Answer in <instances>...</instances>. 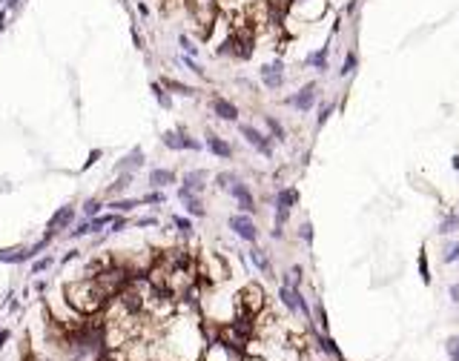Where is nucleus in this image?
Returning a JSON list of instances; mask_svg holds the SVG:
<instances>
[{
	"instance_id": "20",
	"label": "nucleus",
	"mask_w": 459,
	"mask_h": 361,
	"mask_svg": "<svg viewBox=\"0 0 459 361\" xmlns=\"http://www.w3.org/2000/svg\"><path fill=\"white\" fill-rule=\"evenodd\" d=\"M178 181V175L172 172V169H150V186L152 189H164V186H169V184H175Z\"/></svg>"
},
{
	"instance_id": "9",
	"label": "nucleus",
	"mask_w": 459,
	"mask_h": 361,
	"mask_svg": "<svg viewBox=\"0 0 459 361\" xmlns=\"http://www.w3.org/2000/svg\"><path fill=\"white\" fill-rule=\"evenodd\" d=\"M233 198H236V203H239V212H247V215H256V198H253V189H250L244 181H236V184H230V189H227Z\"/></svg>"
},
{
	"instance_id": "19",
	"label": "nucleus",
	"mask_w": 459,
	"mask_h": 361,
	"mask_svg": "<svg viewBox=\"0 0 459 361\" xmlns=\"http://www.w3.org/2000/svg\"><path fill=\"white\" fill-rule=\"evenodd\" d=\"M250 255V261H253V267H256L261 275H267V278H276V273H273V264H270V258L264 255V249H258V247H253L247 252Z\"/></svg>"
},
{
	"instance_id": "8",
	"label": "nucleus",
	"mask_w": 459,
	"mask_h": 361,
	"mask_svg": "<svg viewBox=\"0 0 459 361\" xmlns=\"http://www.w3.org/2000/svg\"><path fill=\"white\" fill-rule=\"evenodd\" d=\"M316 100H318V83L316 80H310V83H304L299 92H293L284 104L293 106V109H299V112H310V109L316 106Z\"/></svg>"
},
{
	"instance_id": "15",
	"label": "nucleus",
	"mask_w": 459,
	"mask_h": 361,
	"mask_svg": "<svg viewBox=\"0 0 459 361\" xmlns=\"http://www.w3.org/2000/svg\"><path fill=\"white\" fill-rule=\"evenodd\" d=\"M304 66H310V69H316V72H327V66H330V43H325V46H318V49H313V52H307Z\"/></svg>"
},
{
	"instance_id": "35",
	"label": "nucleus",
	"mask_w": 459,
	"mask_h": 361,
	"mask_svg": "<svg viewBox=\"0 0 459 361\" xmlns=\"http://www.w3.org/2000/svg\"><path fill=\"white\" fill-rule=\"evenodd\" d=\"M442 261H445V264H456V261H459V241H450L448 247H445Z\"/></svg>"
},
{
	"instance_id": "22",
	"label": "nucleus",
	"mask_w": 459,
	"mask_h": 361,
	"mask_svg": "<svg viewBox=\"0 0 459 361\" xmlns=\"http://www.w3.org/2000/svg\"><path fill=\"white\" fill-rule=\"evenodd\" d=\"M106 207H109L115 215H126V212H132L135 207H141V198H112Z\"/></svg>"
},
{
	"instance_id": "18",
	"label": "nucleus",
	"mask_w": 459,
	"mask_h": 361,
	"mask_svg": "<svg viewBox=\"0 0 459 361\" xmlns=\"http://www.w3.org/2000/svg\"><path fill=\"white\" fill-rule=\"evenodd\" d=\"M178 198H181V203H184L187 215H193V218H204V215H207V207H204L201 195H193V192H178Z\"/></svg>"
},
{
	"instance_id": "39",
	"label": "nucleus",
	"mask_w": 459,
	"mask_h": 361,
	"mask_svg": "<svg viewBox=\"0 0 459 361\" xmlns=\"http://www.w3.org/2000/svg\"><path fill=\"white\" fill-rule=\"evenodd\" d=\"M313 235H316V232H313V224H310V221H304V224L299 227V238L304 241V244H313Z\"/></svg>"
},
{
	"instance_id": "53",
	"label": "nucleus",
	"mask_w": 459,
	"mask_h": 361,
	"mask_svg": "<svg viewBox=\"0 0 459 361\" xmlns=\"http://www.w3.org/2000/svg\"><path fill=\"white\" fill-rule=\"evenodd\" d=\"M9 338H12V333H9V330H0V347H3V344L9 341Z\"/></svg>"
},
{
	"instance_id": "51",
	"label": "nucleus",
	"mask_w": 459,
	"mask_h": 361,
	"mask_svg": "<svg viewBox=\"0 0 459 361\" xmlns=\"http://www.w3.org/2000/svg\"><path fill=\"white\" fill-rule=\"evenodd\" d=\"M138 12H141V18H150V6L144 0H138Z\"/></svg>"
},
{
	"instance_id": "56",
	"label": "nucleus",
	"mask_w": 459,
	"mask_h": 361,
	"mask_svg": "<svg viewBox=\"0 0 459 361\" xmlns=\"http://www.w3.org/2000/svg\"><path fill=\"white\" fill-rule=\"evenodd\" d=\"M0 6H6V0H0Z\"/></svg>"
},
{
	"instance_id": "54",
	"label": "nucleus",
	"mask_w": 459,
	"mask_h": 361,
	"mask_svg": "<svg viewBox=\"0 0 459 361\" xmlns=\"http://www.w3.org/2000/svg\"><path fill=\"white\" fill-rule=\"evenodd\" d=\"M35 292H46V281H37L35 284Z\"/></svg>"
},
{
	"instance_id": "30",
	"label": "nucleus",
	"mask_w": 459,
	"mask_h": 361,
	"mask_svg": "<svg viewBox=\"0 0 459 361\" xmlns=\"http://www.w3.org/2000/svg\"><path fill=\"white\" fill-rule=\"evenodd\" d=\"M316 341H318V347H322V350L327 352V355H333V358H339V361H344V355H342V350H339V347H336V341L333 338H330V335H316Z\"/></svg>"
},
{
	"instance_id": "49",
	"label": "nucleus",
	"mask_w": 459,
	"mask_h": 361,
	"mask_svg": "<svg viewBox=\"0 0 459 361\" xmlns=\"http://www.w3.org/2000/svg\"><path fill=\"white\" fill-rule=\"evenodd\" d=\"M6 18H9V9H6V6H0V35L6 32Z\"/></svg>"
},
{
	"instance_id": "11",
	"label": "nucleus",
	"mask_w": 459,
	"mask_h": 361,
	"mask_svg": "<svg viewBox=\"0 0 459 361\" xmlns=\"http://www.w3.org/2000/svg\"><path fill=\"white\" fill-rule=\"evenodd\" d=\"M241 352L233 350L227 341H221V338H215L212 344H207V350H204V361H239Z\"/></svg>"
},
{
	"instance_id": "45",
	"label": "nucleus",
	"mask_w": 459,
	"mask_h": 361,
	"mask_svg": "<svg viewBox=\"0 0 459 361\" xmlns=\"http://www.w3.org/2000/svg\"><path fill=\"white\" fill-rule=\"evenodd\" d=\"M52 264H55V261L49 255H46V258H37L35 264H32V273H43V270H49Z\"/></svg>"
},
{
	"instance_id": "36",
	"label": "nucleus",
	"mask_w": 459,
	"mask_h": 361,
	"mask_svg": "<svg viewBox=\"0 0 459 361\" xmlns=\"http://www.w3.org/2000/svg\"><path fill=\"white\" fill-rule=\"evenodd\" d=\"M236 181H239L236 172H218V175H215V186H218V189H230V184H236Z\"/></svg>"
},
{
	"instance_id": "24",
	"label": "nucleus",
	"mask_w": 459,
	"mask_h": 361,
	"mask_svg": "<svg viewBox=\"0 0 459 361\" xmlns=\"http://www.w3.org/2000/svg\"><path fill=\"white\" fill-rule=\"evenodd\" d=\"M356 69H359V55H356V49H347L342 66H339V78H350Z\"/></svg>"
},
{
	"instance_id": "52",
	"label": "nucleus",
	"mask_w": 459,
	"mask_h": 361,
	"mask_svg": "<svg viewBox=\"0 0 459 361\" xmlns=\"http://www.w3.org/2000/svg\"><path fill=\"white\" fill-rule=\"evenodd\" d=\"M75 258H78V249H69V252L63 255V264H69V261H75Z\"/></svg>"
},
{
	"instance_id": "12",
	"label": "nucleus",
	"mask_w": 459,
	"mask_h": 361,
	"mask_svg": "<svg viewBox=\"0 0 459 361\" xmlns=\"http://www.w3.org/2000/svg\"><path fill=\"white\" fill-rule=\"evenodd\" d=\"M75 221V210H72L69 203L66 207H61L58 212H52V218L46 221V235H58V232H63V229H69V224Z\"/></svg>"
},
{
	"instance_id": "55",
	"label": "nucleus",
	"mask_w": 459,
	"mask_h": 361,
	"mask_svg": "<svg viewBox=\"0 0 459 361\" xmlns=\"http://www.w3.org/2000/svg\"><path fill=\"white\" fill-rule=\"evenodd\" d=\"M450 167H453V169L459 172V155H453V158H450Z\"/></svg>"
},
{
	"instance_id": "29",
	"label": "nucleus",
	"mask_w": 459,
	"mask_h": 361,
	"mask_svg": "<svg viewBox=\"0 0 459 361\" xmlns=\"http://www.w3.org/2000/svg\"><path fill=\"white\" fill-rule=\"evenodd\" d=\"M416 267H419V278H422L425 287H431L433 275H431V264H428V249H419V261H416Z\"/></svg>"
},
{
	"instance_id": "37",
	"label": "nucleus",
	"mask_w": 459,
	"mask_h": 361,
	"mask_svg": "<svg viewBox=\"0 0 459 361\" xmlns=\"http://www.w3.org/2000/svg\"><path fill=\"white\" fill-rule=\"evenodd\" d=\"M101 210H104V203L98 201V198H89V201L83 203V215H86V218H95V215H101Z\"/></svg>"
},
{
	"instance_id": "2",
	"label": "nucleus",
	"mask_w": 459,
	"mask_h": 361,
	"mask_svg": "<svg viewBox=\"0 0 459 361\" xmlns=\"http://www.w3.org/2000/svg\"><path fill=\"white\" fill-rule=\"evenodd\" d=\"M330 12V0H287V6L282 12V29L284 26H310L318 23Z\"/></svg>"
},
{
	"instance_id": "33",
	"label": "nucleus",
	"mask_w": 459,
	"mask_h": 361,
	"mask_svg": "<svg viewBox=\"0 0 459 361\" xmlns=\"http://www.w3.org/2000/svg\"><path fill=\"white\" fill-rule=\"evenodd\" d=\"M333 109H336V104H333V100H325V104L318 106V115H316V126H318V129H322V126H325L327 121H330Z\"/></svg>"
},
{
	"instance_id": "4",
	"label": "nucleus",
	"mask_w": 459,
	"mask_h": 361,
	"mask_svg": "<svg viewBox=\"0 0 459 361\" xmlns=\"http://www.w3.org/2000/svg\"><path fill=\"white\" fill-rule=\"evenodd\" d=\"M161 143L167 146V149H172V152H184V149H190V152H198L204 146L201 141H195V138H190L187 135V129L184 126H175V129H167V132L161 135Z\"/></svg>"
},
{
	"instance_id": "6",
	"label": "nucleus",
	"mask_w": 459,
	"mask_h": 361,
	"mask_svg": "<svg viewBox=\"0 0 459 361\" xmlns=\"http://www.w3.org/2000/svg\"><path fill=\"white\" fill-rule=\"evenodd\" d=\"M239 132H241V138L253 146L256 152H261L264 158H273V138L270 135H264L261 129H256L253 124H239Z\"/></svg>"
},
{
	"instance_id": "10",
	"label": "nucleus",
	"mask_w": 459,
	"mask_h": 361,
	"mask_svg": "<svg viewBox=\"0 0 459 361\" xmlns=\"http://www.w3.org/2000/svg\"><path fill=\"white\" fill-rule=\"evenodd\" d=\"M198 273H201L207 281H212V284H215V281H224V278L230 275L227 273V264H224V258H221V255H212V252L201 258V270H198Z\"/></svg>"
},
{
	"instance_id": "16",
	"label": "nucleus",
	"mask_w": 459,
	"mask_h": 361,
	"mask_svg": "<svg viewBox=\"0 0 459 361\" xmlns=\"http://www.w3.org/2000/svg\"><path fill=\"white\" fill-rule=\"evenodd\" d=\"M204 143H207V149H210L215 158H221V161H230V158H233V146H230V143L224 141L221 135L207 132V141H204Z\"/></svg>"
},
{
	"instance_id": "42",
	"label": "nucleus",
	"mask_w": 459,
	"mask_h": 361,
	"mask_svg": "<svg viewBox=\"0 0 459 361\" xmlns=\"http://www.w3.org/2000/svg\"><path fill=\"white\" fill-rule=\"evenodd\" d=\"M164 201H167V195L161 192V189H152L150 195H144L141 198V203H164Z\"/></svg>"
},
{
	"instance_id": "34",
	"label": "nucleus",
	"mask_w": 459,
	"mask_h": 361,
	"mask_svg": "<svg viewBox=\"0 0 459 361\" xmlns=\"http://www.w3.org/2000/svg\"><path fill=\"white\" fill-rule=\"evenodd\" d=\"M172 227H175L184 238H190V235H193V229H195V227H193V221L184 218V215H172Z\"/></svg>"
},
{
	"instance_id": "21",
	"label": "nucleus",
	"mask_w": 459,
	"mask_h": 361,
	"mask_svg": "<svg viewBox=\"0 0 459 361\" xmlns=\"http://www.w3.org/2000/svg\"><path fill=\"white\" fill-rule=\"evenodd\" d=\"M299 203V189L296 186H282L279 192H276V207L279 210H293Z\"/></svg>"
},
{
	"instance_id": "48",
	"label": "nucleus",
	"mask_w": 459,
	"mask_h": 361,
	"mask_svg": "<svg viewBox=\"0 0 459 361\" xmlns=\"http://www.w3.org/2000/svg\"><path fill=\"white\" fill-rule=\"evenodd\" d=\"M448 295H450V301H453V304H459V281L448 287Z\"/></svg>"
},
{
	"instance_id": "3",
	"label": "nucleus",
	"mask_w": 459,
	"mask_h": 361,
	"mask_svg": "<svg viewBox=\"0 0 459 361\" xmlns=\"http://www.w3.org/2000/svg\"><path fill=\"white\" fill-rule=\"evenodd\" d=\"M267 307V292L261 284L250 281L244 284L239 290V295H236V310H239V316H250V318H258L261 313H264Z\"/></svg>"
},
{
	"instance_id": "1",
	"label": "nucleus",
	"mask_w": 459,
	"mask_h": 361,
	"mask_svg": "<svg viewBox=\"0 0 459 361\" xmlns=\"http://www.w3.org/2000/svg\"><path fill=\"white\" fill-rule=\"evenodd\" d=\"M63 295H66V304L75 307L78 313H83V316H92V313H98V310H104V304L109 301V295H106V292L98 287L95 278H89V275L66 284Z\"/></svg>"
},
{
	"instance_id": "28",
	"label": "nucleus",
	"mask_w": 459,
	"mask_h": 361,
	"mask_svg": "<svg viewBox=\"0 0 459 361\" xmlns=\"http://www.w3.org/2000/svg\"><path fill=\"white\" fill-rule=\"evenodd\" d=\"M264 124H267V129H270V138H273V141H279V143L287 141V132H284L282 121H276L273 115H264Z\"/></svg>"
},
{
	"instance_id": "50",
	"label": "nucleus",
	"mask_w": 459,
	"mask_h": 361,
	"mask_svg": "<svg viewBox=\"0 0 459 361\" xmlns=\"http://www.w3.org/2000/svg\"><path fill=\"white\" fill-rule=\"evenodd\" d=\"M132 40H135V46H138V49H144V35L138 32V26H132Z\"/></svg>"
},
{
	"instance_id": "44",
	"label": "nucleus",
	"mask_w": 459,
	"mask_h": 361,
	"mask_svg": "<svg viewBox=\"0 0 459 361\" xmlns=\"http://www.w3.org/2000/svg\"><path fill=\"white\" fill-rule=\"evenodd\" d=\"M448 355H450V361H459V335L448 338Z\"/></svg>"
},
{
	"instance_id": "38",
	"label": "nucleus",
	"mask_w": 459,
	"mask_h": 361,
	"mask_svg": "<svg viewBox=\"0 0 459 361\" xmlns=\"http://www.w3.org/2000/svg\"><path fill=\"white\" fill-rule=\"evenodd\" d=\"M181 63H184L187 69L190 72H195V75H198V78H207V72L201 69V63L195 61V58H187V55H181Z\"/></svg>"
},
{
	"instance_id": "17",
	"label": "nucleus",
	"mask_w": 459,
	"mask_h": 361,
	"mask_svg": "<svg viewBox=\"0 0 459 361\" xmlns=\"http://www.w3.org/2000/svg\"><path fill=\"white\" fill-rule=\"evenodd\" d=\"M144 167V149L141 146H135L132 152H126L124 158L115 164V172H135V169Z\"/></svg>"
},
{
	"instance_id": "47",
	"label": "nucleus",
	"mask_w": 459,
	"mask_h": 361,
	"mask_svg": "<svg viewBox=\"0 0 459 361\" xmlns=\"http://www.w3.org/2000/svg\"><path fill=\"white\" fill-rule=\"evenodd\" d=\"M316 321L322 324V330L327 333V313H325V307H322V304H316Z\"/></svg>"
},
{
	"instance_id": "14",
	"label": "nucleus",
	"mask_w": 459,
	"mask_h": 361,
	"mask_svg": "<svg viewBox=\"0 0 459 361\" xmlns=\"http://www.w3.org/2000/svg\"><path fill=\"white\" fill-rule=\"evenodd\" d=\"M207 189V172L204 169H193V172H184V181L178 186V192H193L201 195Z\"/></svg>"
},
{
	"instance_id": "26",
	"label": "nucleus",
	"mask_w": 459,
	"mask_h": 361,
	"mask_svg": "<svg viewBox=\"0 0 459 361\" xmlns=\"http://www.w3.org/2000/svg\"><path fill=\"white\" fill-rule=\"evenodd\" d=\"M132 172H118V178H115V184L109 186V195L112 198H121V192H126L129 189V184H132Z\"/></svg>"
},
{
	"instance_id": "41",
	"label": "nucleus",
	"mask_w": 459,
	"mask_h": 361,
	"mask_svg": "<svg viewBox=\"0 0 459 361\" xmlns=\"http://www.w3.org/2000/svg\"><path fill=\"white\" fill-rule=\"evenodd\" d=\"M126 229V218L124 215H115L112 212V221H109V232H124Z\"/></svg>"
},
{
	"instance_id": "40",
	"label": "nucleus",
	"mask_w": 459,
	"mask_h": 361,
	"mask_svg": "<svg viewBox=\"0 0 459 361\" xmlns=\"http://www.w3.org/2000/svg\"><path fill=\"white\" fill-rule=\"evenodd\" d=\"M83 235H92V227H89V218L83 221V224H78V227H75V229L69 232V238H72V241H75V238H83Z\"/></svg>"
},
{
	"instance_id": "32",
	"label": "nucleus",
	"mask_w": 459,
	"mask_h": 361,
	"mask_svg": "<svg viewBox=\"0 0 459 361\" xmlns=\"http://www.w3.org/2000/svg\"><path fill=\"white\" fill-rule=\"evenodd\" d=\"M150 89H152V95H155V100H158L164 109H172V95H169L161 83H150Z\"/></svg>"
},
{
	"instance_id": "31",
	"label": "nucleus",
	"mask_w": 459,
	"mask_h": 361,
	"mask_svg": "<svg viewBox=\"0 0 459 361\" xmlns=\"http://www.w3.org/2000/svg\"><path fill=\"white\" fill-rule=\"evenodd\" d=\"M178 46H181V52H184L187 58H198V43H195L190 35L181 32V35H178Z\"/></svg>"
},
{
	"instance_id": "13",
	"label": "nucleus",
	"mask_w": 459,
	"mask_h": 361,
	"mask_svg": "<svg viewBox=\"0 0 459 361\" xmlns=\"http://www.w3.org/2000/svg\"><path fill=\"white\" fill-rule=\"evenodd\" d=\"M210 109H212L215 118H221V121H230V124L239 121V106L233 104V100H227V97H221V95H212Z\"/></svg>"
},
{
	"instance_id": "5",
	"label": "nucleus",
	"mask_w": 459,
	"mask_h": 361,
	"mask_svg": "<svg viewBox=\"0 0 459 361\" xmlns=\"http://www.w3.org/2000/svg\"><path fill=\"white\" fill-rule=\"evenodd\" d=\"M258 78H261L264 89H270V92L282 89V86H284V80H287V69H284V61H282V58H276V61H270V63H261V69H258Z\"/></svg>"
},
{
	"instance_id": "25",
	"label": "nucleus",
	"mask_w": 459,
	"mask_h": 361,
	"mask_svg": "<svg viewBox=\"0 0 459 361\" xmlns=\"http://www.w3.org/2000/svg\"><path fill=\"white\" fill-rule=\"evenodd\" d=\"M456 229H459V212H448V215L439 221V227H436V235H453Z\"/></svg>"
},
{
	"instance_id": "23",
	"label": "nucleus",
	"mask_w": 459,
	"mask_h": 361,
	"mask_svg": "<svg viewBox=\"0 0 459 361\" xmlns=\"http://www.w3.org/2000/svg\"><path fill=\"white\" fill-rule=\"evenodd\" d=\"M161 86L167 89V92H175V95H184V97L198 95L193 86H187V83H181V80H175V78H161Z\"/></svg>"
},
{
	"instance_id": "27",
	"label": "nucleus",
	"mask_w": 459,
	"mask_h": 361,
	"mask_svg": "<svg viewBox=\"0 0 459 361\" xmlns=\"http://www.w3.org/2000/svg\"><path fill=\"white\" fill-rule=\"evenodd\" d=\"M301 278H304V270H301L299 264H293L290 270L282 275V284H287V287H293V290H301Z\"/></svg>"
},
{
	"instance_id": "46",
	"label": "nucleus",
	"mask_w": 459,
	"mask_h": 361,
	"mask_svg": "<svg viewBox=\"0 0 459 361\" xmlns=\"http://www.w3.org/2000/svg\"><path fill=\"white\" fill-rule=\"evenodd\" d=\"M138 229H147V227H158V218L155 215H147V218H138V224H135Z\"/></svg>"
},
{
	"instance_id": "43",
	"label": "nucleus",
	"mask_w": 459,
	"mask_h": 361,
	"mask_svg": "<svg viewBox=\"0 0 459 361\" xmlns=\"http://www.w3.org/2000/svg\"><path fill=\"white\" fill-rule=\"evenodd\" d=\"M101 155H104V149H92V152H89V155H86V161H83V167H80V169H83V172H86L89 167H95L98 161H101Z\"/></svg>"
},
{
	"instance_id": "7",
	"label": "nucleus",
	"mask_w": 459,
	"mask_h": 361,
	"mask_svg": "<svg viewBox=\"0 0 459 361\" xmlns=\"http://www.w3.org/2000/svg\"><path fill=\"white\" fill-rule=\"evenodd\" d=\"M227 227L233 229L241 241H247V244H256V241H258V227H256V221H253V215H247V212H236V215H230Z\"/></svg>"
}]
</instances>
